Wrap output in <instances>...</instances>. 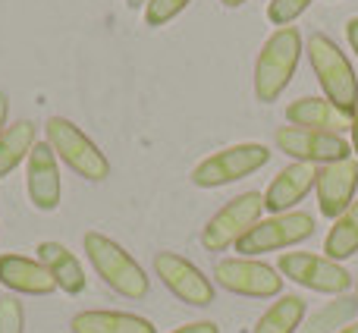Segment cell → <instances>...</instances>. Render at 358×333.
Returning a JSON list of instances; mask_svg holds the SVG:
<instances>
[{
    "label": "cell",
    "instance_id": "2",
    "mask_svg": "<svg viewBox=\"0 0 358 333\" xmlns=\"http://www.w3.org/2000/svg\"><path fill=\"white\" fill-rule=\"evenodd\" d=\"M305 54H308V63L317 76V85H321L324 98L330 104H336L340 111L352 113L358 101V76L352 63H349V57L340 50V44L330 35H324V31H315L305 41Z\"/></svg>",
    "mask_w": 358,
    "mask_h": 333
},
{
    "label": "cell",
    "instance_id": "5",
    "mask_svg": "<svg viewBox=\"0 0 358 333\" xmlns=\"http://www.w3.org/2000/svg\"><path fill=\"white\" fill-rule=\"evenodd\" d=\"M315 236V217L308 211H286V214H273L267 220H258L239 242L236 252H242V258H255V255L280 252V248L299 246V242Z\"/></svg>",
    "mask_w": 358,
    "mask_h": 333
},
{
    "label": "cell",
    "instance_id": "18",
    "mask_svg": "<svg viewBox=\"0 0 358 333\" xmlns=\"http://www.w3.org/2000/svg\"><path fill=\"white\" fill-rule=\"evenodd\" d=\"M69 327L73 333H157L148 318L129 311H79Z\"/></svg>",
    "mask_w": 358,
    "mask_h": 333
},
{
    "label": "cell",
    "instance_id": "19",
    "mask_svg": "<svg viewBox=\"0 0 358 333\" xmlns=\"http://www.w3.org/2000/svg\"><path fill=\"white\" fill-rule=\"evenodd\" d=\"M31 148H35V123L19 120V123L6 126L0 136V179L10 176L22 161H29Z\"/></svg>",
    "mask_w": 358,
    "mask_h": 333
},
{
    "label": "cell",
    "instance_id": "22",
    "mask_svg": "<svg viewBox=\"0 0 358 333\" xmlns=\"http://www.w3.org/2000/svg\"><path fill=\"white\" fill-rule=\"evenodd\" d=\"M355 311H358V302H355V299L336 296L334 302L327 305V309L317 311V315L311 318L308 333H336V330H343V321H349Z\"/></svg>",
    "mask_w": 358,
    "mask_h": 333
},
{
    "label": "cell",
    "instance_id": "27",
    "mask_svg": "<svg viewBox=\"0 0 358 333\" xmlns=\"http://www.w3.org/2000/svg\"><path fill=\"white\" fill-rule=\"evenodd\" d=\"M346 41H349V48H352L355 57H358V16H352L346 22Z\"/></svg>",
    "mask_w": 358,
    "mask_h": 333
},
{
    "label": "cell",
    "instance_id": "16",
    "mask_svg": "<svg viewBox=\"0 0 358 333\" xmlns=\"http://www.w3.org/2000/svg\"><path fill=\"white\" fill-rule=\"evenodd\" d=\"M0 283L22 296H50L57 292V280L35 258L25 255H0Z\"/></svg>",
    "mask_w": 358,
    "mask_h": 333
},
{
    "label": "cell",
    "instance_id": "11",
    "mask_svg": "<svg viewBox=\"0 0 358 333\" xmlns=\"http://www.w3.org/2000/svg\"><path fill=\"white\" fill-rule=\"evenodd\" d=\"M155 274L161 277V283L173 292L179 302L195 305V309H204V305L214 302V283H210V277H204L201 267H195L189 258H182V255L157 252Z\"/></svg>",
    "mask_w": 358,
    "mask_h": 333
},
{
    "label": "cell",
    "instance_id": "6",
    "mask_svg": "<svg viewBox=\"0 0 358 333\" xmlns=\"http://www.w3.org/2000/svg\"><path fill=\"white\" fill-rule=\"evenodd\" d=\"M267 161H271L267 145L239 142V145H229V148H220L217 155L204 157V161L192 170L189 179L198 189H217V185H229L242 176H252V173H258Z\"/></svg>",
    "mask_w": 358,
    "mask_h": 333
},
{
    "label": "cell",
    "instance_id": "3",
    "mask_svg": "<svg viewBox=\"0 0 358 333\" xmlns=\"http://www.w3.org/2000/svg\"><path fill=\"white\" fill-rule=\"evenodd\" d=\"M82 246H85V255L92 261V267L98 271V277L110 286L113 292L126 299H145L148 296V274L142 271L136 258L126 252L120 242H113L110 236L104 233H85L82 236Z\"/></svg>",
    "mask_w": 358,
    "mask_h": 333
},
{
    "label": "cell",
    "instance_id": "13",
    "mask_svg": "<svg viewBox=\"0 0 358 333\" xmlns=\"http://www.w3.org/2000/svg\"><path fill=\"white\" fill-rule=\"evenodd\" d=\"M355 189H358V161L349 157V161L324 164L317 170V208H321V214L336 220L355 201Z\"/></svg>",
    "mask_w": 358,
    "mask_h": 333
},
{
    "label": "cell",
    "instance_id": "26",
    "mask_svg": "<svg viewBox=\"0 0 358 333\" xmlns=\"http://www.w3.org/2000/svg\"><path fill=\"white\" fill-rule=\"evenodd\" d=\"M173 333H220V327H217V321H192L176 327Z\"/></svg>",
    "mask_w": 358,
    "mask_h": 333
},
{
    "label": "cell",
    "instance_id": "21",
    "mask_svg": "<svg viewBox=\"0 0 358 333\" xmlns=\"http://www.w3.org/2000/svg\"><path fill=\"white\" fill-rule=\"evenodd\" d=\"M305 318V299L302 296H280L264 315L258 318V324L252 333H296L299 324Z\"/></svg>",
    "mask_w": 358,
    "mask_h": 333
},
{
    "label": "cell",
    "instance_id": "17",
    "mask_svg": "<svg viewBox=\"0 0 358 333\" xmlns=\"http://www.w3.org/2000/svg\"><path fill=\"white\" fill-rule=\"evenodd\" d=\"M38 261H41V264L50 271V277L57 280V290H63L66 296L85 292L88 277H85V271H82L79 258H76L63 242H50V239L41 242V246H38Z\"/></svg>",
    "mask_w": 358,
    "mask_h": 333
},
{
    "label": "cell",
    "instance_id": "9",
    "mask_svg": "<svg viewBox=\"0 0 358 333\" xmlns=\"http://www.w3.org/2000/svg\"><path fill=\"white\" fill-rule=\"evenodd\" d=\"M273 142L289 161H305V164H336L352 157V142L334 132H315L302 129V126H280L273 132Z\"/></svg>",
    "mask_w": 358,
    "mask_h": 333
},
{
    "label": "cell",
    "instance_id": "15",
    "mask_svg": "<svg viewBox=\"0 0 358 333\" xmlns=\"http://www.w3.org/2000/svg\"><path fill=\"white\" fill-rule=\"evenodd\" d=\"M286 120H289V126H302V129H315V132H334V136H343V132L352 129V113L340 111L327 98H311V94L286 104Z\"/></svg>",
    "mask_w": 358,
    "mask_h": 333
},
{
    "label": "cell",
    "instance_id": "8",
    "mask_svg": "<svg viewBox=\"0 0 358 333\" xmlns=\"http://www.w3.org/2000/svg\"><path fill=\"white\" fill-rule=\"evenodd\" d=\"M277 271L283 274V277H289L292 283L305 286V290H311V292H324V296H343V292L355 283V277L340 261H330L327 255H311V252L280 255Z\"/></svg>",
    "mask_w": 358,
    "mask_h": 333
},
{
    "label": "cell",
    "instance_id": "28",
    "mask_svg": "<svg viewBox=\"0 0 358 333\" xmlns=\"http://www.w3.org/2000/svg\"><path fill=\"white\" fill-rule=\"evenodd\" d=\"M6 113H10V101L0 92V136H3V129H6Z\"/></svg>",
    "mask_w": 358,
    "mask_h": 333
},
{
    "label": "cell",
    "instance_id": "25",
    "mask_svg": "<svg viewBox=\"0 0 358 333\" xmlns=\"http://www.w3.org/2000/svg\"><path fill=\"white\" fill-rule=\"evenodd\" d=\"M25 327V311L16 296L0 299V333H22Z\"/></svg>",
    "mask_w": 358,
    "mask_h": 333
},
{
    "label": "cell",
    "instance_id": "30",
    "mask_svg": "<svg viewBox=\"0 0 358 333\" xmlns=\"http://www.w3.org/2000/svg\"><path fill=\"white\" fill-rule=\"evenodd\" d=\"M220 3L227 6V10H236V6H242V3H245V0H220Z\"/></svg>",
    "mask_w": 358,
    "mask_h": 333
},
{
    "label": "cell",
    "instance_id": "1",
    "mask_svg": "<svg viewBox=\"0 0 358 333\" xmlns=\"http://www.w3.org/2000/svg\"><path fill=\"white\" fill-rule=\"evenodd\" d=\"M302 54H305V41L296 25L277 29L267 38L258 60H255V98L261 104H273L286 92V85L292 82V76L299 69Z\"/></svg>",
    "mask_w": 358,
    "mask_h": 333
},
{
    "label": "cell",
    "instance_id": "23",
    "mask_svg": "<svg viewBox=\"0 0 358 333\" xmlns=\"http://www.w3.org/2000/svg\"><path fill=\"white\" fill-rule=\"evenodd\" d=\"M308 6H311V0H267V19H271V25L286 29V25L296 22Z\"/></svg>",
    "mask_w": 358,
    "mask_h": 333
},
{
    "label": "cell",
    "instance_id": "7",
    "mask_svg": "<svg viewBox=\"0 0 358 333\" xmlns=\"http://www.w3.org/2000/svg\"><path fill=\"white\" fill-rule=\"evenodd\" d=\"M264 214V195L261 192H242L229 198L201 229V246L208 252H227L229 246L242 239Z\"/></svg>",
    "mask_w": 358,
    "mask_h": 333
},
{
    "label": "cell",
    "instance_id": "4",
    "mask_svg": "<svg viewBox=\"0 0 358 333\" xmlns=\"http://www.w3.org/2000/svg\"><path fill=\"white\" fill-rule=\"evenodd\" d=\"M48 132V145L54 148L57 161H63L69 170H76L88 183H104L110 176V161L107 155L66 117H50L44 123Z\"/></svg>",
    "mask_w": 358,
    "mask_h": 333
},
{
    "label": "cell",
    "instance_id": "29",
    "mask_svg": "<svg viewBox=\"0 0 358 333\" xmlns=\"http://www.w3.org/2000/svg\"><path fill=\"white\" fill-rule=\"evenodd\" d=\"M349 132H352V151L358 155V101H355V107H352V129H349Z\"/></svg>",
    "mask_w": 358,
    "mask_h": 333
},
{
    "label": "cell",
    "instance_id": "12",
    "mask_svg": "<svg viewBox=\"0 0 358 333\" xmlns=\"http://www.w3.org/2000/svg\"><path fill=\"white\" fill-rule=\"evenodd\" d=\"M25 185H29V198L38 211H57L63 201V183H60V166L57 155L48 142H35L29 161H25Z\"/></svg>",
    "mask_w": 358,
    "mask_h": 333
},
{
    "label": "cell",
    "instance_id": "20",
    "mask_svg": "<svg viewBox=\"0 0 358 333\" xmlns=\"http://www.w3.org/2000/svg\"><path fill=\"white\" fill-rule=\"evenodd\" d=\"M324 252L330 261H340V264L358 255V198L334 220L327 239H324Z\"/></svg>",
    "mask_w": 358,
    "mask_h": 333
},
{
    "label": "cell",
    "instance_id": "10",
    "mask_svg": "<svg viewBox=\"0 0 358 333\" xmlns=\"http://www.w3.org/2000/svg\"><path fill=\"white\" fill-rule=\"evenodd\" d=\"M214 280L217 286L236 292V296H248V299H271L280 296L283 290V277L277 267L264 264L255 258H223L214 264Z\"/></svg>",
    "mask_w": 358,
    "mask_h": 333
},
{
    "label": "cell",
    "instance_id": "24",
    "mask_svg": "<svg viewBox=\"0 0 358 333\" xmlns=\"http://www.w3.org/2000/svg\"><path fill=\"white\" fill-rule=\"evenodd\" d=\"M189 3L192 0H148V6H145V22H148L151 29H161V25L173 22Z\"/></svg>",
    "mask_w": 358,
    "mask_h": 333
},
{
    "label": "cell",
    "instance_id": "32",
    "mask_svg": "<svg viewBox=\"0 0 358 333\" xmlns=\"http://www.w3.org/2000/svg\"><path fill=\"white\" fill-rule=\"evenodd\" d=\"M355 302H358V277H355Z\"/></svg>",
    "mask_w": 358,
    "mask_h": 333
},
{
    "label": "cell",
    "instance_id": "14",
    "mask_svg": "<svg viewBox=\"0 0 358 333\" xmlns=\"http://www.w3.org/2000/svg\"><path fill=\"white\" fill-rule=\"evenodd\" d=\"M317 164H305V161H292L273 176V183L264 192V211L271 214H286L292 211L311 189L317 185Z\"/></svg>",
    "mask_w": 358,
    "mask_h": 333
},
{
    "label": "cell",
    "instance_id": "31",
    "mask_svg": "<svg viewBox=\"0 0 358 333\" xmlns=\"http://www.w3.org/2000/svg\"><path fill=\"white\" fill-rule=\"evenodd\" d=\"M336 333H358V321H352V324H346L343 330H336Z\"/></svg>",
    "mask_w": 358,
    "mask_h": 333
}]
</instances>
